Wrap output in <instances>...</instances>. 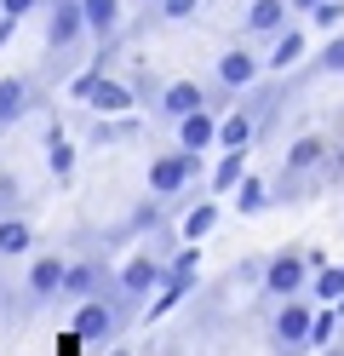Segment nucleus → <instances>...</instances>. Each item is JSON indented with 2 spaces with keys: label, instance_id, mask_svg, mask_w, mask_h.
Segmentation results:
<instances>
[{
  "label": "nucleus",
  "instance_id": "a878e982",
  "mask_svg": "<svg viewBox=\"0 0 344 356\" xmlns=\"http://www.w3.org/2000/svg\"><path fill=\"white\" fill-rule=\"evenodd\" d=\"M321 70L344 75V35H327V47H321Z\"/></svg>",
  "mask_w": 344,
  "mask_h": 356
},
{
  "label": "nucleus",
  "instance_id": "f704fd0d",
  "mask_svg": "<svg viewBox=\"0 0 344 356\" xmlns=\"http://www.w3.org/2000/svg\"><path fill=\"white\" fill-rule=\"evenodd\" d=\"M338 339H344V299H338Z\"/></svg>",
  "mask_w": 344,
  "mask_h": 356
},
{
  "label": "nucleus",
  "instance_id": "20e7f679",
  "mask_svg": "<svg viewBox=\"0 0 344 356\" xmlns=\"http://www.w3.org/2000/svg\"><path fill=\"white\" fill-rule=\"evenodd\" d=\"M259 282H264V299H270V305H275V299H293V293H310V259L298 253V248L270 253Z\"/></svg>",
  "mask_w": 344,
  "mask_h": 356
},
{
  "label": "nucleus",
  "instance_id": "39448f33",
  "mask_svg": "<svg viewBox=\"0 0 344 356\" xmlns=\"http://www.w3.org/2000/svg\"><path fill=\"white\" fill-rule=\"evenodd\" d=\"M92 29H86V12H81V0H52L46 6V52H75L81 40H86Z\"/></svg>",
  "mask_w": 344,
  "mask_h": 356
},
{
  "label": "nucleus",
  "instance_id": "cd10ccee",
  "mask_svg": "<svg viewBox=\"0 0 344 356\" xmlns=\"http://www.w3.org/2000/svg\"><path fill=\"white\" fill-rule=\"evenodd\" d=\"M17 207V172H0V218Z\"/></svg>",
  "mask_w": 344,
  "mask_h": 356
},
{
  "label": "nucleus",
  "instance_id": "7ed1b4c3",
  "mask_svg": "<svg viewBox=\"0 0 344 356\" xmlns=\"http://www.w3.org/2000/svg\"><path fill=\"white\" fill-rule=\"evenodd\" d=\"M190 178H201V149H167L149 161V195L155 202H172V195H183V184Z\"/></svg>",
  "mask_w": 344,
  "mask_h": 356
},
{
  "label": "nucleus",
  "instance_id": "f8f14e48",
  "mask_svg": "<svg viewBox=\"0 0 344 356\" xmlns=\"http://www.w3.org/2000/svg\"><path fill=\"white\" fill-rule=\"evenodd\" d=\"M218 121H224V115H218V109H206V104L190 109V115L178 121V144H183V149H213V144H218Z\"/></svg>",
  "mask_w": 344,
  "mask_h": 356
},
{
  "label": "nucleus",
  "instance_id": "0eeeda50",
  "mask_svg": "<svg viewBox=\"0 0 344 356\" xmlns=\"http://www.w3.org/2000/svg\"><path fill=\"white\" fill-rule=\"evenodd\" d=\"M259 75H264V58H259V52H247V47H229V52L213 63V81L229 86V92H247V86H259Z\"/></svg>",
  "mask_w": 344,
  "mask_h": 356
},
{
  "label": "nucleus",
  "instance_id": "72a5a7b5",
  "mask_svg": "<svg viewBox=\"0 0 344 356\" xmlns=\"http://www.w3.org/2000/svg\"><path fill=\"white\" fill-rule=\"evenodd\" d=\"M327 356H344V339H333V345H327Z\"/></svg>",
  "mask_w": 344,
  "mask_h": 356
},
{
  "label": "nucleus",
  "instance_id": "6ab92c4d",
  "mask_svg": "<svg viewBox=\"0 0 344 356\" xmlns=\"http://www.w3.org/2000/svg\"><path fill=\"white\" fill-rule=\"evenodd\" d=\"M241 178H247V149H224L218 167H213V195H229Z\"/></svg>",
  "mask_w": 344,
  "mask_h": 356
},
{
  "label": "nucleus",
  "instance_id": "9b49d317",
  "mask_svg": "<svg viewBox=\"0 0 344 356\" xmlns=\"http://www.w3.org/2000/svg\"><path fill=\"white\" fill-rule=\"evenodd\" d=\"M287 24H293V6H287V0H252L241 29H247V35H259V40H275Z\"/></svg>",
  "mask_w": 344,
  "mask_h": 356
},
{
  "label": "nucleus",
  "instance_id": "2f4dec72",
  "mask_svg": "<svg viewBox=\"0 0 344 356\" xmlns=\"http://www.w3.org/2000/svg\"><path fill=\"white\" fill-rule=\"evenodd\" d=\"M81 350V339H75V333H63V345H58V356H75Z\"/></svg>",
  "mask_w": 344,
  "mask_h": 356
},
{
  "label": "nucleus",
  "instance_id": "393cba45",
  "mask_svg": "<svg viewBox=\"0 0 344 356\" xmlns=\"http://www.w3.org/2000/svg\"><path fill=\"white\" fill-rule=\"evenodd\" d=\"M201 0H155V17H167V24H183V17H195Z\"/></svg>",
  "mask_w": 344,
  "mask_h": 356
},
{
  "label": "nucleus",
  "instance_id": "473e14b6",
  "mask_svg": "<svg viewBox=\"0 0 344 356\" xmlns=\"http://www.w3.org/2000/svg\"><path fill=\"white\" fill-rule=\"evenodd\" d=\"M287 6H293V12H304V17H310V12L321 6V0H287Z\"/></svg>",
  "mask_w": 344,
  "mask_h": 356
},
{
  "label": "nucleus",
  "instance_id": "412c9836",
  "mask_svg": "<svg viewBox=\"0 0 344 356\" xmlns=\"http://www.w3.org/2000/svg\"><path fill=\"white\" fill-rule=\"evenodd\" d=\"M310 293H316L321 305H338V299H344V264H321V270L310 276Z\"/></svg>",
  "mask_w": 344,
  "mask_h": 356
},
{
  "label": "nucleus",
  "instance_id": "5701e85b",
  "mask_svg": "<svg viewBox=\"0 0 344 356\" xmlns=\"http://www.w3.org/2000/svg\"><path fill=\"white\" fill-rule=\"evenodd\" d=\"M333 339H338V305H327V310L310 316V350H327Z\"/></svg>",
  "mask_w": 344,
  "mask_h": 356
},
{
  "label": "nucleus",
  "instance_id": "f257e3e1",
  "mask_svg": "<svg viewBox=\"0 0 344 356\" xmlns=\"http://www.w3.org/2000/svg\"><path fill=\"white\" fill-rule=\"evenodd\" d=\"M310 299L304 293H293V299H275L270 310V350L275 356H304L310 350Z\"/></svg>",
  "mask_w": 344,
  "mask_h": 356
},
{
  "label": "nucleus",
  "instance_id": "2eb2a0df",
  "mask_svg": "<svg viewBox=\"0 0 344 356\" xmlns=\"http://www.w3.org/2000/svg\"><path fill=\"white\" fill-rule=\"evenodd\" d=\"M298 58H304V29H298V24H287L281 35L270 40V58H264V70H270V75H287Z\"/></svg>",
  "mask_w": 344,
  "mask_h": 356
},
{
  "label": "nucleus",
  "instance_id": "c85d7f7f",
  "mask_svg": "<svg viewBox=\"0 0 344 356\" xmlns=\"http://www.w3.org/2000/svg\"><path fill=\"white\" fill-rule=\"evenodd\" d=\"M338 178H344V144L327 155V167H321V184H338Z\"/></svg>",
  "mask_w": 344,
  "mask_h": 356
},
{
  "label": "nucleus",
  "instance_id": "f03ea898",
  "mask_svg": "<svg viewBox=\"0 0 344 356\" xmlns=\"http://www.w3.org/2000/svg\"><path fill=\"white\" fill-rule=\"evenodd\" d=\"M121 327H126V310L115 305L109 293H92V299H81V305H75V322H69V333H75L81 345H109Z\"/></svg>",
  "mask_w": 344,
  "mask_h": 356
},
{
  "label": "nucleus",
  "instance_id": "dca6fc26",
  "mask_svg": "<svg viewBox=\"0 0 344 356\" xmlns=\"http://www.w3.org/2000/svg\"><path fill=\"white\" fill-rule=\"evenodd\" d=\"M46 172L58 178V184H69V178H75V144L63 138V127H46Z\"/></svg>",
  "mask_w": 344,
  "mask_h": 356
},
{
  "label": "nucleus",
  "instance_id": "423d86ee",
  "mask_svg": "<svg viewBox=\"0 0 344 356\" xmlns=\"http://www.w3.org/2000/svg\"><path fill=\"white\" fill-rule=\"evenodd\" d=\"M63 270H69V259H58V253H35L29 276H23V310L52 305V299L63 293Z\"/></svg>",
  "mask_w": 344,
  "mask_h": 356
},
{
  "label": "nucleus",
  "instance_id": "aec40b11",
  "mask_svg": "<svg viewBox=\"0 0 344 356\" xmlns=\"http://www.w3.org/2000/svg\"><path fill=\"white\" fill-rule=\"evenodd\" d=\"M190 293H195L190 282H172V276H161V287H155V299H149V310H144V316H149V322H161L167 310H178Z\"/></svg>",
  "mask_w": 344,
  "mask_h": 356
},
{
  "label": "nucleus",
  "instance_id": "bb28decb",
  "mask_svg": "<svg viewBox=\"0 0 344 356\" xmlns=\"http://www.w3.org/2000/svg\"><path fill=\"white\" fill-rule=\"evenodd\" d=\"M338 17H344V0H321V6L310 12V24H316V29H333Z\"/></svg>",
  "mask_w": 344,
  "mask_h": 356
},
{
  "label": "nucleus",
  "instance_id": "9d476101",
  "mask_svg": "<svg viewBox=\"0 0 344 356\" xmlns=\"http://www.w3.org/2000/svg\"><path fill=\"white\" fill-rule=\"evenodd\" d=\"M35 109V81L29 75H0V132L17 127Z\"/></svg>",
  "mask_w": 344,
  "mask_h": 356
},
{
  "label": "nucleus",
  "instance_id": "c756f323",
  "mask_svg": "<svg viewBox=\"0 0 344 356\" xmlns=\"http://www.w3.org/2000/svg\"><path fill=\"white\" fill-rule=\"evenodd\" d=\"M40 6V0H0V12H6V17H17V24H23V17H29Z\"/></svg>",
  "mask_w": 344,
  "mask_h": 356
},
{
  "label": "nucleus",
  "instance_id": "7c9ffc66",
  "mask_svg": "<svg viewBox=\"0 0 344 356\" xmlns=\"http://www.w3.org/2000/svg\"><path fill=\"white\" fill-rule=\"evenodd\" d=\"M12 35H17V17H6V12H0V47H6Z\"/></svg>",
  "mask_w": 344,
  "mask_h": 356
},
{
  "label": "nucleus",
  "instance_id": "1a4fd4ad",
  "mask_svg": "<svg viewBox=\"0 0 344 356\" xmlns=\"http://www.w3.org/2000/svg\"><path fill=\"white\" fill-rule=\"evenodd\" d=\"M115 276H109V264L104 259H75V264H69V270H63V299H92V293H104V287H109Z\"/></svg>",
  "mask_w": 344,
  "mask_h": 356
},
{
  "label": "nucleus",
  "instance_id": "4be33fe9",
  "mask_svg": "<svg viewBox=\"0 0 344 356\" xmlns=\"http://www.w3.org/2000/svg\"><path fill=\"white\" fill-rule=\"evenodd\" d=\"M241 195H236V207L252 218V213H264V207H275V195H270V184H264V178H241V184H236Z\"/></svg>",
  "mask_w": 344,
  "mask_h": 356
},
{
  "label": "nucleus",
  "instance_id": "b1692460",
  "mask_svg": "<svg viewBox=\"0 0 344 356\" xmlns=\"http://www.w3.org/2000/svg\"><path fill=\"white\" fill-rule=\"evenodd\" d=\"M213 225H218V202H201V207H195V213L178 225V236H183V241H201V236L213 230Z\"/></svg>",
  "mask_w": 344,
  "mask_h": 356
},
{
  "label": "nucleus",
  "instance_id": "a211bd4d",
  "mask_svg": "<svg viewBox=\"0 0 344 356\" xmlns=\"http://www.w3.org/2000/svg\"><path fill=\"white\" fill-rule=\"evenodd\" d=\"M29 248H35V230H29V218L6 213V218H0V259H23Z\"/></svg>",
  "mask_w": 344,
  "mask_h": 356
},
{
  "label": "nucleus",
  "instance_id": "ddd939ff",
  "mask_svg": "<svg viewBox=\"0 0 344 356\" xmlns=\"http://www.w3.org/2000/svg\"><path fill=\"white\" fill-rule=\"evenodd\" d=\"M81 12H86V29L98 47H109L121 35V0H81Z\"/></svg>",
  "mask_w": 344,
  "mask_h": 356
},
{
  "label": "nucleus",
  "instance_id": "f3484780",
  "mask_svg": "<svg viewBox=\"0 0 344 356\" xmlns=\"http://www.w3.org/2000/svg\"><path fill=\"white\" fill-rule=\"evenodd\" d=\"M98 115H126V109L138 104V92L132 86H121V81H109V75H98V86H92V98H86Z\"/></svg>",
  "mask_w": 344,
  "mask_h": 356
},
{
  "label": "nucleus",
  "instance_id": "4468645a",
  "mask_svg": "<svg viewBox=\"0 0 344 356\" xmlns=\"http://www.w3.org/2000/svg\"><path fill=\"white\" fill-rule=\"evenodd\" d=\"M252 138H259V115L247 104H236V115L218 121V149H252Z\"/></svg>",
  "mask_w": 344,
  "mask_h": 356
},
{
  "label": "nucleus",
  "instance_id": "6e6552de",
  "mask_svg": "<svg viewBox=\"0 0 344 356\" xmlns=\"http://www.w3.org/2000/svg\"><path fill=\"white\" fill-rule=\"evenodd\" d=\"M206 104V86L201 81H167V86H161V98H155V115L161 121H183V115H190V109H201Z\"/></svg>",
  "mask_w": 344,
  "mask_h": 356
}]
</instances>
